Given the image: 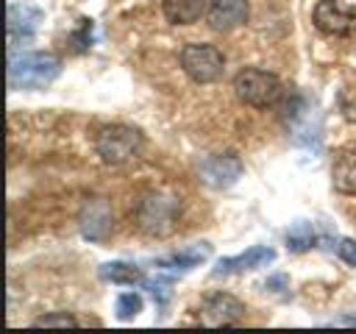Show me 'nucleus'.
Wrapping results in <instances>:
<instances>
[{"label": "nucleus", "instance_id": "f257e3e1", "mask_svg": "<svg viewBox=\"0 0 356 334\" xmlns=\"http://www.w3.org/2000/svg\"><path fill=\"white\" fill-rule=\"evenodd\" d=\"M61 72V61L53 53H11L8 58V86L11 89H44Z\"/></svg>", "mask_w": 356, "mask_h": 334}, {"label": "nucleus", "instance_id": "f03ea898", "mask_svg": "<svg viewBox=\"0 0 356 334\" xmlns=\"http://www.w3.org/2000/svg\"><path fill=\"white\" fill-rule=\"evenodd\" d=\"M178 198L172 192H164V189H156V192H147L139 206H136V220H139V228L150 237H167L175 225V214H178Z\"/></svg>", "mask_w": 356, "mask_h": 334}, {"label": "nucleus", "instance_id": "7ed1b4c3", "mask_svg": "<svg viewBox=\"0 0 356 334\" xmlns=\"http://www.w3.org/2000/svg\"><path fill=\"white\" fill-rule=\"evenodd\" d=\"M234 92L242 103L256 106V109H267V106L278 103L284 89H281V81L273 72L259 70V67H245L234 78Z\"/></svg>", "mask_w": 356, "mask_h": 334}, {"label": "nucleus", "instance_id": "20e7f679", "mask_svg": "<svg viewBox=\"0 0 356 334\" xmlns=\"http://www.w3.org/2000/svg\"><path fill=\"white\" fill-rule=\"evenodd\" d=\"M142 134L131 125H106L100 128L97 139H95V148H97V156L106 161V164H125L131 161L139 150H142Z\"/></svg>", "mask_w": 356, "mask_h": 334}, {"label": "nucleus", "instance_id": "39448f33", "mask_svg": "<svg viewBox=\"0 0 356 334\" xmlns=\"http://www.w3.org/2000/svg\"><path fill=\"white\" fill-rule=\"evenodd\" d=\"M181 67L184 72L195 81V84H211L222 75L225 70V58L214 45L206 42H189L181 50Z\"/></svg>", "mask_w": 356, "mask_h": 334}, {"label": "nucleus", "instance_id": "423d86ee", "mask_svg": "<svg viewBox=\"0 0 356 334\" xmlns=\"http://www.w3.org/2000/svg\"><path fill=\"white\" fill-rule=\"evenodd\" d=\"M314 25L331 36H348L356 31V11L345 8L339 0H320L314 6Z\"/></svg>", "mask_w": 356, "mask_h": 334}, {"label": "nucleus", "instance_id": "0eeeda50", "mask_svg": "<svg viewBox=\"0 0 356 334\" xmlns=\"http://www.w3.org/2000/svg\"><path fill=\"white\" fill-rule=\"evenodd\" d=\"M239 317H245V303L228 292H214L200 306V323L203 326H231Z\"/></svg>", "mask_w": 356, "mask_h": 334}, {"label": "nucleus", "instance_id": "6e6552de", "mask_svg": "<svg viewBox=\"0 0 356 334\" xmlns=\"http://www.w3.org/2000/svg\"><path fill=\"white\" fill-rule=\"evenodd\" d=\"M6 19H8L6 22L8 25V47L14 50L19 39L25 42L36 33V28L44 22V14H42V8L31 6V3H11Z\"/></svg>", "mask_w": 356, "mask_h": 334}, {"label": "nucleus", "instance_id": "1a4fd4ad", "mask_svg": "<svg viewBox=\"0 0 356 334\" xmlns=\"http://www.w3.org/2000/svg\"><path fill=\"white\" fill-rule=\"evenodd\" d=\"M242 175V161L234 153L225 156H209L200 164V178L203 184L214 186V189H228L231 184H236V178Z\"/></svg>", "mask_w": 356, "mask_h": 334}, {"label": "nucleus", "instance_id": "9d476101", "mask_svg": "<svg viewBox=\"0 0 356 334\" xmlns=\"http://www.w3.org/2000/svg\"><path fill=\"white\" fill-rule=\"evenodd\" d=\"M78 223H81V234H83L86 239L100 242V239H106V234L111 231V206H108L103 198H95V200H89V203L81 209Z\"/></svg>", "mask_w": 356, "mask_h": 334}, {"label": "nucleus", "instance_id": "9b49d317", "mask_svg": "<svg viewBox=\"0 0 356 334\" xmlns=\"http://www.w3.org/2000/svg\"><path fill=\"white\" fill-rule=\"evenodd\" d=\"M275 259V250L273 248H264V245H253L236 256H228V259H220L217 267H214V276H228V273H245V270H256V267H264Z\"/></svg>", "mask_w": 356, "mask_h": 334}, {"label": "nucleus", "instance_id": "f8f14e48", "mask_svg": "<svg viewBox=\"0 0 356 334\" xmlns=\"http://www.w3.org/2000/svg\"><path fill=\"white\" fill-rule=\"evenodd\" d=\"M206 17L214 31H234L248 22V0H211Z\"/></svg>", "mask_w": 356, "mask_h": 334}, {"label": "nucleus", "instance_id": "ddd939ff", "mask_svg": "<svg viewBox=\"0 0 356 334\" xmlns=\"http://www.w3.org/2000/svg\"><path fill=\"white\" fill-rule=\"evenodd\" d=\"M331 178L339 192H356V148H345L337 153Z\"/></svg>", "mask_w": 356, "mask_h": 334}, {"label": "nucleus", "instance_id": "4468645a", "mask_svg": "<svg viewBox=\"0 0 356 334\" xmlns=\"http://www.w3.org/2000/svg\"><path fill=\"white\" fill-rule=\"evenodd\" d=\"M164 17L175 25H192L203 14V0H161Z\"/></svg>", "mask_w": 356, "mask_h": 334}, {"label": "nucleus", "instance_id": "2eb2a0df", "mask_svg": "<svg viewBox=\"0 0 356 334\" xmlns=\"http://www.w3.org/2000/svg\"><path fill=\"white\" fill-rule=\"evenodd\" d=\"M206 256H209V245L200 242V245H189V248H184V250H178L167 259H159V267H164V270H192Z\"/></svg>", "mask_w": 356, "mask_h": 334}, {"label": "nucleus", "instance_id": "dca6fc26", "mask_svg": "<svg viewBox=\"0 0 356 334\" xmlns=\"http://www.w3.org/2000/svg\"><path fill=\"white\" fill-rule=\"evenodd\" d=\"M100 278H106L111 284H136V281H142V270L128 262H106V264H100Z\"/></svg>", "mask_w": 356, "mask_h": 334}, {"label": "nucleus", "instance_id": "f3484780", "mask_svg": "<svg viewBox=\"0 0 356 334\" xmlns=\"http://www.w3.org/2000/svg\"><path fill=\"white\" fill-rule=\"evenodd\" d=\"M286 245H289V250H309L312 245H314V228H312V223H306V220H298V223H292L289 225V231H286Z\"/></svg>", "mask_w": 356, "mask_h": 334}, {"label": "nucleus", "instance_id": "a211bd4d", "mask_svg": "<svg viewBox=\"0 0 356 334\" xmlns=\"http://www.w3.org/2000/svg\"><path fill=\"white\" fill-rule=\"evenodd\" d=\"M114 309H117L120 320H131V317H136L142 312V298L136 292H122V295H117Z\"/></svg>", "mask_w": 356, "mask_h": 334}, {"label": "nucleus", "instance_id": "6ab92c4d", "mask_svg": "<svg viewBox=\"0 0 356 334\" xmlns=\"http://www.w3.org/2000/svg\"><path fill=\"white\" fill-rule=\"evenodd\" d=\"M33 326H78V320L72 317V315H67V312H56V315H44V317H36V323Z\"/></svg>", "mask_w": 356, "mask_h": 334}, {"label": "nucleus", "instance_id": "aec40b11", "mask_svg": "<svg viewBox=\"0 0 356 334\" xmlns=\"http://www.w3.org/2000/svg\"><path fill=\"white\" fill-rule=\"evenodd\" d=\"M337 253H339V259H342V262H348V264H353V267H356V239L342 237V239L337 242Z\"/></svg>", "mask_w": 356, "mask_h": 334}]
</instances>
